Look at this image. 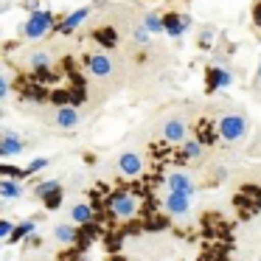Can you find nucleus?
Masks as SVG:
<instances>
[{"instance_id": "obj_20", "label": "nucleus", "mask_w": 261, "mask_h": 261, "mask_svg": "<svg viewBox=\"0 0 261 261\" xmlns=\"http://www.w3.org/2000/svg\"><path fill=\"white\" fill-rule=\"evenodd\" d=\"M143 25H146L152 34H166V14H158V12H149V14H143V20H141Z\"/></svg>"}, {"instance_id": "obj_30", "label": "nucleus", "mask_w": 261, "mask_h": 261, "mask_svg": "<svg viewBox=\"0 0 261 261\" xmlns=\"http://www.w3.org/2000/svg\"><path fill=\"white\" fill-rule=\"evenodd\" d=\"M253 25H255V29H261V3H255V6H253Z\"/></svg>"}, {"instance_id": "obj_4", "label": "nucleus", "mask_w": 261, "mask_h": 261, "mask_svg": "<svg viewBox=\"0 0 261 261\" xmlns=\"http://www.w3.org/2000/svg\"><path fill=\"white\" fill-rule=\"evenodd\" d=\"M236 85V76L230 68L225 65H214V68L205 70V93H216V90H230Z\"/></svg>"}, {"instance_id": "obj_22", "label": "nucleus", "mask_w": 261, "mask_h": 261, "mask_svg": "<svg viewBox=\"0 0 261 261\" xmlns=\"http://www.w3.org/2000/svg\"><path fill=\"white\" fill-rule=\"evenodd\" d=\"M216 34H219L216 25H202L199 29V48H211L216 42Z\"/></svg>"}, {"instance_id": "obj_11", "label": "nucleus", "mask_w": 261, "mask_h": 261, "mask_svg": "<svg viewBox=\"0 0 261 261\" xmlns=\"http://www.w3.org/2000/svg\"><path fill=\"white\" fill-rule=\"evenodd\" d=\"M166 188L169 191H182V194H197V182H194V177H191V171H186V169H177V171H169L166 174Z\"/></svg>"}, {"instance_id": "obj_1", "label": "nucleus", "mask_w": 261, "mask_h": 261, "mask_svg": "<svg viewBox=\"0 0 261 261\" xmlns=\"http://www.w3.org/2000/svg\"><path fill=\"white\" fill-rule=\"evenodd\" d=\"M59 20L54 12H48V9H37V12H29V17L23 20V25H20V37L23 40H45L51 31H57Z\"/></svg>"}, {"instance_id": "obj_8", "label": "nucleus", "mask_w": 261, "mask_h": 261, "mask_svg": "<svg viewBox=\"0 0 261 261\" xmlns=\"http://www.w3.org/2000/svg\"><path fill=\"white\" fill-rule=\"evenodd\" d=\"M118 171L129 180H138L143 174V154L135 152V149H126V152L118 154Z\"/></svg>"}, {"instance_id": "obj_6", "label": "nucleus", "mask_w": 261, "mask_h": 261, "mask_svg": "<svg viewBox=\"0 0 261 261\" xmlns=\"http://www.w3.org/2000/svg\"><path fill=\"white\" fill-rule=\"evenodd\" d=\"M85 68H87V73L96 76V79H107V76H113L115 62L107 51H93L85 57Z\"/></svg>"}, {"instance_id": "obj_9", "label": "nucleus", "mask_w": 261, "mask_h": 261, "mask_svg": "<svg viewBox=\"0 0 261 261\" xmlns=\"http://www.w3.org/2000/svg\"><path fill=\"white\" fill-rule=\"evenodd\" d=\"M25 146H29V143H25L14 129H9V126L3 129V135H0V158H3V160L23 154V152H25Z\"/></svg>"}, {"instance_id": "obj_31", "label": "nucleus", "mask_w": 261, "mask_h": 261, "mask_svg": "<svg viewBox=\"0 0 261 261\" xmlns=\"http://www.w3.org/2000/svg\"><path fill=\"white\" fill-rule=\"evenodd\" d=\"M40 3H42V0H23V9H25V12H37Z\"/></svg>"}, {"instance_id": "obj_21", "label": "nucleus", "mask_w": 261, "mask_h": 261, "mask_svg": "<svg viewBox=\"0 0 261 261\" xmlns=\"http://www.w3.org/2000/svg\"><path fill=\"white\" fill-rule=\"evenodd\" d=\"M152 37H154V34H152V31H149L143 23L132 29V42H135L138 48H149V45H152Z\"/></svg>"}, {"instance_id": "obj_17", "label": "nucleus", "mask_w": 261, "mask_h": 261, "mask_svg": "<svg viewBox=\"0 0 261 261\" xmlns=\"http://www.w3.org/2000/svg\"><path fill=\"white\" fill-rule=\"evenodd\" d=\"M29 68L34 70L37 76H51V70H54V54L51 51H34L29 57Z\"/></svg>"}, {"instance_id": "obj_15", "label": "nucleus", "mask_w": 261, "mask_h": 261, "mask_svg": "<svg viewBox=\"0 0 261 261\" xmlns=\"http://www.w3.org/2000/svg\"><path fill=\"white\" fill-rule=\"evenodd\" d=\"M0 197L6 199V202H17V199H23L25 197L23 180H17V177H3V180H0Z\"/></svg>"}, {"instance_id": "obj_5", "label": "nucleus", "mask_w": 261, "mask_h": 261, "mask_svg": "<svg viewBox=\"0 0 261 261\" xmlns=\"http://www.w3.org/2000/svg\"><path fill=\"white\" fill-rule=\"evenodd\" d=\"M163 211H166V216H171V219H186V216L191 214V194L166 191V197H163Z\"/></svg>"}, {"instance_id": "obj_13", "label": "nucleus", "mask_w": 261, "mask_h": 261, "mask_svg": "<svg viewBox=\"0 0 261 261\" xmlns=\"http://www.w3.org/2000/svg\"><path fill=\"white\" fill-rule=\"evenodd\" d=\"M90 14H93V9H90V6H79V9H73V12H68L62 20H59L57 31H59V34H65V37L73 34V31L79 29V25L85 23V20L90 17Z\"/></svg>"}, {"instance_id": "obj_29", "label": "nucleus", "mask_w": 261, "mask_h": 261, "mask_svg": "<svg viewBox=\"0 0 261 261\" xmlns=\"http://www.w3.org/2000/svg\"><path fill=\"white\" fill-rule=\"evenodd\" d=\"M12 96V76L3 73L0 76V98H9Z\"/></svg>"}, {"instance_id": "obj_27", "label": "nucleus", "mask_w": 261, "mask_h": 261, "mask_svg": "<svg viewBox=\"0 0 261 261\" xmlns=\"http://www.w3.org/2000/svg\"><path fill=\"white\" fill-rule=\"evenodd\" d=\"M0 174L17 177V180H25V177H29V171H25V169H14V166H9V163H0Z\"/></svg>"}, {"instance_id": "obj_14", "label": "nucleus", "mask_w": 261, "mask_h": 261, "mask_svg": "<svg viewBox=\"0 0 261 261\" xmlns=\"http://www.w3.org/2000/svg\"><path fill=\"white\" fill-rule=\"evenodd\" d=\"M68 219H73L76 225H82V227H90L93 222H96V208H93L90 202H73L68 211Z\"/></svg>"}, {"instance_id": "obj_26", "label": "nucleus", "mask_w": 261, "mask_h": 261, "mask_svg": "<svg viewBox=\"0 0 261 261\" xmlns=\"http://www.w3.org/2000/svg\"><path fill=\"white\" fill-rule=\"evenodd\" d=\"M14 230H17V225H14L12 219H0V242L9 244V239L14 236Z\"/></svg>"}, {"instance_id": "obj_32", "label": "nucleus", "mask_w": 261, "mask_h": 261, "mask_svg": "<svg viewBox=\"0 0 261 261\" xmlns=\"http://www.w3.org/2000/svg\"><path fill=\"white\" fill-rule=\"evenodd\" d=\"M255 79H261V59H258V68H255Z\"/></svg>"}, {"instance_id": "obj_10", "label": "nucleus", "mask_w": 261, "mask_h": 261, "mask_svg": "<svg viewBox=\"0 0 261 261\" xmlns=\"http://www.w3.org/2000/svg\"><path fill=\"white\" fill-rule=\"evenodd\" d=\"M160 138H163L166 143L180 146V143L188 138V121L186 118H169L163 126H160Z\"/></svg>"}, {"instance_id": "obj_3", "label": "nucleus", "mask_w": 261, "mask_h": 261, "mask_svg": "<svg viewBox=\"0 0 261 261\" xmlns=\"http://www.w3.org/2000/svg\"><path fill=\"white\" fill-rule=\"evenodd\" d=\"M107 208L115 219H132V216H138V211H141V199L132 191H113L107 197Z\"/></svg>"}, {"instance_id": "obj_18", "label": "nucleus", "mask_w": 261, "mask_h": 261, "mask_svg": "<svg viewBox=\"0 0 261 261\" xmlns=\"http://www.w3.org/2000/svg\"><path fill=\"white\" fill-rule=\"evenodd\" d=\"M205 152V143L199 141V138H186V141L180 143V154L186 160H199Z\"/></svg>"}, {"instance_id": "obj_23", "label": "nucleus", "mask_w": 261, "mask_h": 261, "mask_svg": "<svg viewBox=\"0 0 261 261\" xmlns=\"http://www.w3.org/2000/svg\"><path fill=\"white\" fill-rule=\"evenodd\" d=\"M57 188H62V182L59 180H54V177H48V180H40L37 182V188H34V194L37 197H45V194H51V191H57Z\"/></svg>"}, {"instance_id": "obj_12", "label": "nucleus", "mask_w": 261, "mask_h": 261, "mask_svg": "<svg viewBox=\"0 0 261 261\" xmlns=\"http://www.w3.org/2000/svg\"><path fill=\"white\" fill-rule=\"evenodd\" d=\"M51 121H54L57 129H76V126L82 124V113L73 107V104H62V107L54 110Z\"/></svg>"}, {"instance_id": "obj_25", "label": "nucleus", "mask_w": 261, "mask_h": 261, "mask_svg": "<svg viewBox=\"0 0 261 261\" xmlns=\"http://www.w3.org/2000/svg\"><path fill=\"white\" fill-rule=\"evenodd\" d=\"M96 40L101 42L104 48H115V45H118V34H115V31H110V29L96 31Z\"/></svg>"}, {"instance_id": "obj_24", "label": "nucleus", "mask_w": 261, "mask_h": 261, "mask_svg": "<svg viewBox=\"0 0 261 261\" xmlns=\"http://www.w3.org/2000/svg\"><path fill=\"white\" fill-rule=\"evenodd\" d=\"M62 202H65V191H62V188H57V191H51V194L42 197V205H45L48 211H57Z\"/></svg>"}, {"instance_id": "obj_19", "label": "nucleus", "mask_w": 261, "mask_h": 261, "mask_svg": "<svg viewBox=\"0 0 261 261\" xmlns=\"http://www.w3.org/2000/svg\"><path fill=\"white\" fill-rule=\"evenodd\" d=\"M37 233V219H23L17 222V230H14V236L9 239V244H17V242H29L31 236Z\"/></svg>"}, {"instance_id": "obj_28", "label": "nucleus", "mask_w": 261, "mask_h": 261, "mask_svg": "<svg viewBox=\"0 0 261 261\" xmlns=\"http://www.w3.org/2000/svg\"><path fill=\"white\" fill-rule=\"evenodd\" d=\"M42 169H48V158H34L29 166H25L29 174H37V171H42Z\"/></svg>"}, {"instance_id": "obj_7", "label": "nucleus", "mask_w": 261, "mask_h": 261, "mask_svg": "<svg viewBox=\"0 0 261 261\" xmlns=\"http://www.w3.org/2000/svg\"><path fill=\"white\" fill-rule=\"evenodd\" d=\"M194 29V17L186 12H169L166 14V34L171 37V40H182V37L188 34V31Z\"/></svg>"}, {"instance_id": "obj_2", "label": "nucleus", "mask_w": 261, "mask_h": 261, "mask_svg": "<svg viewBox=\"0 0 261 261\" xmlns=\"http://www.w3.org/2000/svg\"><path fill=\"white\" fill-rule=\"evenodd\" d=\"M250 132V121L242 113H225L216 121V135L225 143H242Z\"/></svg>"}, {"instance_id": "obj_16", "label": "nucleus", "mask_w": 261, "mask_h": 261, "mask_svg": "<svg viewBox=\"0 0 261 261\" xmlns=\"http://www.w3.org/2000/svg\"><path fill=\"white\" fill-rule=\"evenodd\" d=\"M79 227L82 225H76L73 219H70V222H59V225L54 227V239H57L59 244H65V247H70V244L79 242Z\"/></svg>"}]
</instances>
